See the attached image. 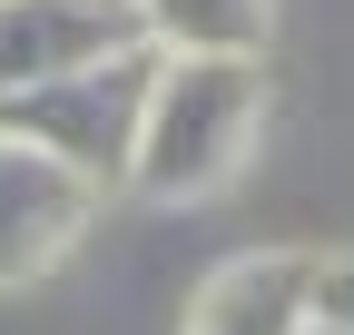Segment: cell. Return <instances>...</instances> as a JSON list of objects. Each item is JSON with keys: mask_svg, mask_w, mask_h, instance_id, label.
Segmentation results:
<instances>
[{"mask_svg": "<svg viewBox=\"0 0 354 335\" xmlns=\"http://www.w3.org/2000/svg\"><path fill=\"white\" fill-rule=\"evenodd\" d=\"M138 20H148V50H177V60H256L266 0H138Z\"/></svg>", "mask_w": 354, "mask_h": 335, "instance_id": "8992f818", "label": "cell"}, {"mask_svg": "<svg viewBox=\"0 0 354 335\" xmlns=\"http://www.w3.org/2000/svg\"><path fill=\"white\" fill-rule=\"evenodd\" d=\"M99 217V188L69 178L59 158H39L30 138L0 129V286H30V276H50L79 227Z\"/></svg>", "mask_w": 354, "mask_h": 335, "instance_id": "277c9868", "label": "cell"}, {"mask_svg": "<svg viewBox=\"0 0 354 335\" xmlns=\"http://www.w3.org/2000/svg\"><path fill=\"white\" fill-rule=\"evenodd\" d=\"M148 79H158V50L99 60V69H79V79H50V89L0 99V129L30 138L39 158H59L69 178H88V188H118V178H128V158H138Z\"/></svg>", "mask_w": 354, "mask_h": 335, "instance_id": "7a4b0ae2", "label": "cell"}, {"mask_svg": "<svg viewBox=\"0 0 354 335\" xmlns=\"http://www.w3.org/2000/svg\"><path fill=\"white\" fill-rule=\"evenodd\" d=\"M148 50L138 0H0V99Z\"/></svg>", "mask_w": 354, "mask_h": 335, "instance_id": "3957f363", "label": "cell"}, {"mask_svg": "<svg viewBox=\"0 0 354 335\" xmlns=\"http://www.w3.org/2000/svg\"><path fill=\"white\" fill-rule=\"evenodd\" d=\"M315 325V257H236L197 286L187 335H305Z\"/></svg>", "mask_w": 354, "mask_h": 335, "instance_id": "5b68a950", "label": "cell"}, {"mask_svg": "<svg viewBox=\"0 0 354 335\" xmlns=\"http://www.w3.org/2000/svg\"><path fill=\"white\" fill-rule=\"evenodd\" d=\"M256 129H266V69H256V60H177V50H158L128 188L158 197V207L216 197V188L246 168Z\"/></svg>", "mask_w": 354, "mask_h": 335, "instance_id": "6da1fadb", "label": "cell"}, {"mask_svg": "<svg viewBox=\"0 0 354 335\" xmlns=\"http://www.w3.org/2000/svg\"><path fill=\"white\" fill-rule=\"evenodd\" d=\"M305 335H335V325H305Z\"/></svg>", "mask_w": 354, "mask_h": 335, "instance_id": "ba28073f", "label": "cell"}, {"mask_svg": "<svg viewBox=\"0 0 354 335\" xmlns=\"http://www.w3.org/2000/svg\"><path fill=\"white\" fill-rule=\"evenodd\" d=\"M315 325L354 335V257H315Z\"/></svg>", "mask_w": 354, "mask_h": 335, "instance_id": "52a82bcc", "label": "cell"}]
</instances>
